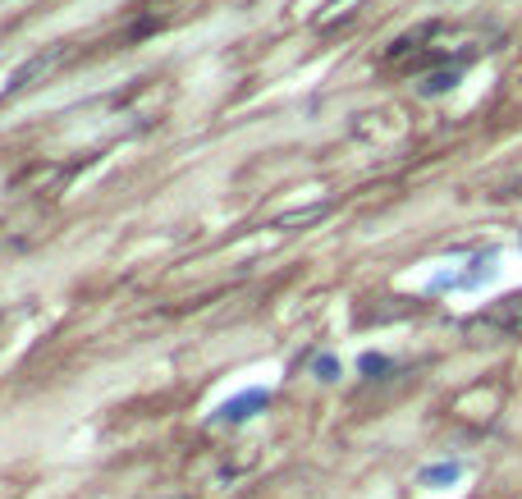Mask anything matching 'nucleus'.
<instances>
[{"mask_svg":"<svg viewBox=\"0 0 522 499\" xmlns=\"http://www.w3.org/2000/svg\"><path fill=\"white\" fill-rule=\"evenodd\" d=\"M422 486H454V481H463V463H458V458H449V463H431V467H422Z\"/></svg>","mask_w":522,"mask_h":499,"instance_id":"2","label":"nucleus"},{"mask_svg":"<svg viewBox=\"0 0 522 499\" xmlns=\"http://www.w3.org/2000/svg\"><path fill=\"white\" fill-rule=\"evenodd\" d=\"M266 399H271V394H266V390L234 394V399H225V403H220V408H216V413H211V422L234 426V422H243V417H252V413H257V408H266Z\"/></svg>","mask_w":522,"mask_h":499,"instance_id":"1","label":"nucleus"},{"mask_svg":"<svg viewBox=\"0 0 522 499\" xmlns=\"http://www.w3.org/2000/svg\"><path fill=\"white\" fill-rule=\"evenodd\" d=\"M312 371H316V380H339V362L335 358H316Z\"/></svg>","mask_w":522,"mask_h":499,"instance_id":"4","label":"nucleus"},{"mask_svg":"<svg viewBox=\"0 0 522 499\" xmlns=\"http://www.w3.org/2000/svg\"><path fill=\"white\" fill-rule=\"evenodd\" d=\"M490 321H495V326H504V330H513V335H522V298H513V303L504 307V312H495Z\"/></svg>","mask_w":522,"mask_h":499,"instance_id":"3","label":"nucleus"}]
</instances>
